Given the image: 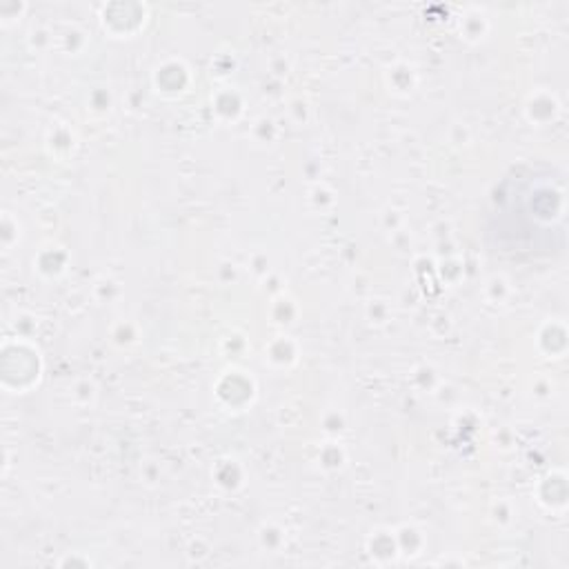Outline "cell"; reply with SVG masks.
Masks as SVG:
<instances>
[{"mask_svg": "<svg viewBox=\"0 0 569 569\" xmlns=\"http://www.w3.org/2000/svg\"><path fill=\"white\" fill-rule=\"evenodd\" d=\"M562 193V173L551 167L516 173L496 196L491 236L505 251H551V236L565 233L551 224L565 220Z\"/></svg>", "mask_w": 569, "mask_h": 569, "instance_id": "1", "label": "cell"}]
</instances>
